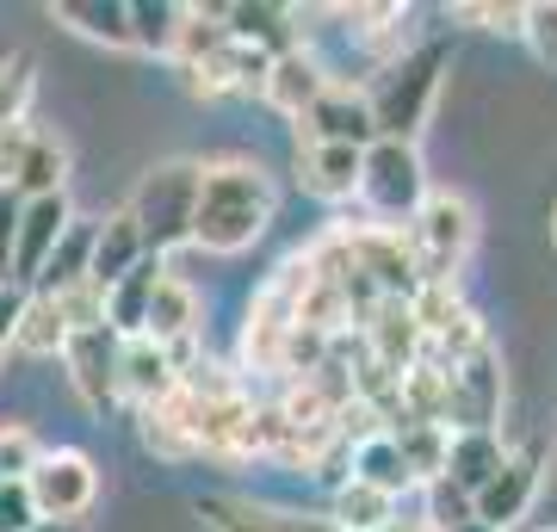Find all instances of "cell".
Returning <instances> with one entry per match:
<instances>
[{
    "mask_svg": "<svg viewBox=\"0 0 557 532\" xmlns=\"http://www.w3.org/2000/svg\"><path fill=\"white\" fill-rule=\"evenodd\" d=\"M267 223H273V180L255 161H199V205H193V242L199 248L242 255L267 236Z\"/></svg>",
    "mask_w": 557,
    "mask_h": 532,
    "instance_id": "6da1fadb",
    "label": "cell"
},
{
    "mask_svg": "<svg viewBox=\"0 0 557 532\" xmlns=\"http://www.w3.org/2000/svg\"><path fill=\"white\" fill-rule=\"evenodd\" d=\"M397 236L409 248L416 285H453L458 267L478 248V211H471V198H458V193H428Z\"/></svg>",
    "mask_w": 557,
    "mask_h": 532,
    "instance_id": "7a4b0ae2",
    "label": "cell"
},
{
    "mask_svg": "<svg viewBox=\"0 0 557 532\" xmlns=\"http://www.w3.org/2000/svg\"><path fill=\"white\" fill-rule=\"evenodd\" d=\"M440 75H446V44H416L409 57H397L391 69H379L372 94H366V112H372V131L391 143H416V131L434 112Z\"/></svg>",
    "mask_w": 557,
    "mask_h": 532,
    "instance_id": "3957f363",
    "label": "cell"
},
{
    "mask_svg": "<svg viewBox=\"0 0 557 532\" xmlns=\"http://www.w3.org/2000/svg\"><path fill=\"white\" fill-rule=\"evenodd\" d=\"M193 205H199V161H161L137 180L131 193V211L124 218L137 223L143 255H174L193 242Z\"/></svg>",
    "mask_w": 557,
    "mask_h": 532,
    "instance_id": "277c9868",
    "label": "cell"
},
{
    "mask_svg": "<svg viewBox=\"0 0 557 532\" xmlns=\"http://www.w3.org/2000/svg\"><path fill=\"white\" fill-rule=\"evenodd\" d=\"M354 198L366 205L372 230H403V223L416 218V205L428 198V174H421L416 143H391V137L372 143L359 156V193Z\"/></svg>",
    "mask_w": 557,
    "mask_h": 532,
    "instance_id": "5b68a950",
    "label": "cell"
},
{
    "mask_svg": "<svg viewBox=\"0 0 557 532\" xmlns=\"http://www.w3.org/2000/svg\"><path fill=\"white\" fill-rule=\"evenodd\" d=\"M298 279H304V260H292V267L255 297L248 329H242V366H248V372H285V341L298 329Z\"/></svg>",
    "mask_w": 557,
    "mask_h": 532,
    "instance_id": "8992f818",
    "label": "cell"
},
{
    "mask_svg": "<svg viewBox=\"0 0 557 532\" xmlns=\"http://www.w3.org/2000/svg\"><path fill=\"white\" fill-rule=\"evenodd\" d=\"M25 495H32V508L38 520H81V514L94 508V495H100V471H94V458L75 453V446H57V453H44L25 477Z\"/></svg>",
    "mask_w": 557,
    "mask_h": 532,
    "instance_id": "52a82bcc",
    "label": "cell"
},
{
    "mask_svg": "<svg viewBox=\"0 0 557 532\" xmlns=\"http://www.w3.org/2000/svg\"><path fill=\"white\" fill-rule=\"evenodd\" d=\"M502 415V359L496 347H478L446 372V428L453 434H496Z\"/></svg>",
    "mask_w": 557,
    "mask_h": 532,
    "instance_id": "ba28073f",
    "label": "cell"
},
{
    "mask_svg": "<svg viewBox=\"0 0 557 532\" xmlns=\"http://www.w3.org/2000/svg\"><path fill=\"white\" fill-rule=\"evenodd\" d=\"M143 341L174 359V372L199 366V292L186 279L161 273L156 297H149V316H143Z\"/></svg>",
    "mask_w": 557,
    "mask_h": 532,
    "instance_id": "9c48e42d",
    "label": "cell"
},
{
    "mask_svg": "<svg viewBox=\"0 0 557 532\" xmlns=\"http://www.w3.org/2000/svg\"><path fill=\"white\" fill-rule=\"evenodd\" d=\"M539 446H520V453L502 458V471L483 483L478 495H471V520L490 532H508L520 520V514L533 508V495H539Z\"/></svg>",
    "mask_w": 557,
    "mask_h": 532,
    "instance_id": "30bf717a",
    "label": "cell"
},
{
    "mask_svg": "<svg viewBox=\"0 0 557 532\" xmlns=\"http://www.w3.org/2000/svg\"><path fill=\"white\" fill-rule=\"evenodd\" d=\"M69 223H75V211H69V193L20 198V242H13V285H20V292H32V279L44 273L50 248L69 236Z\"/></svg>",
    "mask_w": 557,
    "mask_h": 532,
    "instance_id": "8fae6325",
    "label": "cell"
},
{
    "mask_svg": "<svg viewBox=\"0 0 557 532\" xmlns=\"http://www.w3.org/2000/svg\"><path fill=\"white\" fill-rule=\"evenodd\" d=\"M62 366L75 378V391L87 409H112L119 403V335L112 329H81L62 341Z\"/></svg>",
    "mask_w": 557,
    "mask_h": 532,
    "instance_id": "7c38bea8",
    "label": "cell"
},
{
    "mask_svg": "<svg viewBox=\"0 0 557 532\" xmlns=\"http://www.w3.org/2000/svg\"><path fill=\"white\" fill-rule=\"evenodd\" d=\"M298 143H341V149H372L379 131H372V112H366V94L329 81L322 99L298 119Z\"/></svg>",
    "mask_w": 557,
    "mask_h": 532,
    "instance_id": "4fadbf2b",
    "label": "cell"
},
{
    "mask_svg": "<svg viewBox=\"0 0 557 532\" xmlns=\"http://www.w3.org/2000/svg\"><path fill=\"white\" fill-rule=\"evenodd\" d=\"M199 520L211 532H335L317 514H292V508H273V502H248V495H205Z\"/></svg>",
    "mask_w": 557,
    "mask_h": 532,
    "instance_id": "5bb4252c",
    "label": "cell"
},
{
    "mask_svg": "<svg viewBox=\"0 0 557 532\" xmlns=\"http://www.w3.org/2000/svg\"><path fill=\"white\" fill-rule=\"evenodd\" d=\"M322 87H329V69L298 44V50L273 57V69H267V81H260V99L273 106L278 119H304V112L322 99Z\"/></svg>",
    "mask_w": 557,
    "mask_h": 532,
    "instance_id": "9a60e30c",
    "label": "cell"
},
{
    "mask_svg": "<svg viewBox=\"0 0 557 532\" xmlns=\"http://www.w3.org/2000/svg\"><path fill=\"white\" fill-rule=\"evenodd\" d=\"M359 329H366V354L379 359L384 372L403 378L421 359V329H416V316H409V304H403V297H379V304H372V316H366Z\"/></svg>",
    "mask_w": 557,
    "mask_h": 532,
    "instance_id": "2e32d148",
    "label": "cell"
},
{
    "mask_svg": "<svg viewBox=\"0 0 557 532\" xmlns=\"http://www.w3.org/2000/svg\"><path fill=\"white\" fill-rule=\"evenodd\" d=\"M359 156L366 149H341V143H298V186L322 205L359 193Z\"/></svg>",
    "mask_w": 557,
    "mask_h": 532,
    "instance_id": "e0dca14e",
    "label": "cell"
},
{
    "mask_svg": "<svg viewBox=\"0 0 557 532\" xmlns=\"http://www.w3.org/2000/svg\"><path fill=\"white\" fill-rule=\"evenodd\" d=\"M180 372L174 359L149 347V341H119V403H137V409H156L161 396H174Z\"/></svg>",
    "mask_w": 557,
    "mask_h": 532,
    "instance_id": "ac0fdd59",
    "label": "cell"
},
{
    "mask_svg": "<svg viewBox=\"0 0 557 532\" xmlns=\"http://www.w3.org/2000/svg\"><path fill=\"white\" fill-rule=\"evenodd\" d=\"M161 273H168V267H161L156 255H143L119 285H106V329H112L119 341H137L143 335V316H149V297H156Z\"/></svg>",
    "mask_w": 557,
    "mask_h": 532,
    "instance_id": "d6986e66",
    "label": "cell"
},
{
    "mask_svg": "<svg viewBox=\"0 0 557 532\" xmlns=\"http://www.w3.org/2000/svg\"><path fill=\"white\" fill-rule=\"evenodd\" d=\"M143 415V446L156 458H199V440H193V403L186 391L174 384V396H161L156 409H137Z\"/></svg>",
    "mask_w": 557,
    "mask_h": 532,
    "instance_id": "ffe728a7",
    "label": "cell"
},
{
    "mask_svg": "<svg viewBox=\"0 0 557 532\" xmlns=\"http://www.w3.org/2000/svg\"><path fill=\"white\" fill-rule=\"evenodd\" d=\"M143 260V242H137V223L124 218H106L100 230H94V248H87V279H94V285H119L124 273H131V267H137Z\"/></svg>",
    "mask_w": 557,
    "mask_h": 532,
    "instance_id": "44dd1931",
    "label": "cell"
},
{
    "mask_svg": "<svg viewBox=\"0 0 557 532\" xmlns=\"http://www.w3.org/2000/svg\"><path fill=\"white\" fill-rule=\"evenodd\" d=\"M329 527L335 532H391L397 527V495L372 490V483H341L335 490V508H329Z\"/></svg>",
    "mask_w": 557,
    "mask_h": 532,
    "instance_id": "7402d4cb",
    "label": "cell"
},
{
    "mask_svg": "<svg viewBox=\"0 0 557 532\" xmlns=\"http://www.w3.org/2000/svg\"><path fill=\"white\" fill-rule=\"evenodd\" d=\"M502 458H508V446H502L496 434H453L446 440V483H458L465 495H478L490 477L502 471Z\"/></svg>",
    "mask_w": 557,
    "mask_h": 532,
    "instance_id": "603a6c76",
    "label": "cell"
},
{
    "mask_svg": "<svg viewBox=\"0 0 557 532\" xmlns=\"http://www.w3.org/2000/svg\"><path fill=\"white\" fill-rule=\"evenodd\" d=\"M223 32L236 44L267 50V57L298 50V32H292V13H285V7H223Z\"/></svg>",
    "mask_w": 557,
    "mask_h": 532,
    "instance_id": "cb8c5ba5",
    "label": "cell"
},
{
    "mask_svg": "<svg viewBox=\"0 0 557 532\" xmlns=\"http://www.w3.org/2000/svg\"><path fill=\"white\" fill-rule=\"evenodd\" d=\"M354 483H372V490L384 495H403V490H416V477L403 471V453H397V440L384 434V428H372V434H359L354 440Z\"/></svg>",
    "mask_w": 557,
    "mask_h": 532,
    "instance_id": "d4e9b609",
    "label": "cell"
},
{
    "mask_svg": "<svg viewBox=\"0 0 557 532\" xmlns=\"http://www.w3.org/2000/svg\"><path fill=\"white\" fill-rule=\"evenodd\" d=\"M384 434L397 440L403 471L416 477V483H434L446 471V440H453V428H440V421H391Z\"/></svg>",
    "mask_w": 557,
    "mask_h": 532,
    "instance_id": "484cf974",
    "label": "cell"
},
{
    "mask_svg": "<svg viewBox=\"0 0 557 532\" xmlns=\"http://www.w3.org/2000/svg\"><path fill=\"white\" fill-rule=\"evenodd\" d=\"M50 13H57L62 25H75L81 38L106 44V50H131V13L112 7V0H62Z\"/></svg>",
    "mask_w": 557,
    "mask_h": 532,
    "instance_id": "4316f807",
    "label": "cell"
},
{
    "mask_svg": "<svg viewBox=\"0 0 557 532\" xmlns=\"http://www.w3.org/2000/svg\"><path fill=\"white\" fill-rule=\"evenodd\" d=\"M87 248H94V230H87V223H69V236L50 248L44 273L32 279V292L57 297V292H69V285H81V279H87Z\"/></svg>",
    "mask_w": 557,
    "mask_h": 532,
    "instance_id": "83f0119b",
    "label": "cell"
},
{
    "mask_svg": "<svg viewBox=\"0 0 557 532\" xmlns=\"http://www.w3.org/2000/svg\"><path fill=\"white\" fill-rule=\"evenodd\" d=\"M124 13H131V50L174 57V38H180L186 7H174V0H137V7H124Z\"/></svg>",
    "mask_w": 557,
    "mask_h": 532,
    "instance_id": "f1b7e54d",
    "label": "cell"
},
{
    "mask_svg": "<svg viewBox=\"0 0 557 532\" xmlns=\"http://www.w3.org/2000/svg\"><path fill=\"white\" fill-rule=\"evenodd\" d=\"M62 174H69V149L57 137H32L20 161V180H13V198H44V193H62Z\"/></svg>",
    "mask_w": 557,
    "mask_h": 532,
    "instance_id": "f546056e",
    "label": "cell"
},
{
    "mask_svg": "<svg viewBox=\"0 0 557 532\" xmlns=\"http://www.w3.org/2000/svg\"><path fill=\"white\" fill-rule=\"evenodd\" d=\"M62 341H69V329H62L57 304H50V297H38V292H25L13 347H25V354H62Z\"/></svg>",
    "mask_w": 557,
    "mask_h": 532,
    "instance_id": "4dcf8cb0",
    "label": "cell"
},
{
    "mask_svg": "<svg viewBox=\"0 0 557 532\" xmlns=\"http://www.w3.org/2000/svg\"><path fill=\"white\" fill-rule=\"evenodd\" d=\"M32 94H38V57H32V50L0 57V131H7V124H25Z\"/></svg>",
    "mask_w": 557,
    "mask_h": 532,
    "instance_id": "1f68e13d",
    "label": "cell"
},
{
    "mask_svg": "<svg viewBox=\"0 0 557 532\" xmlns=\"http://www.w3.org/2000/svg\"><path fill=\"white\" fill-rule=\"evenodd\" d=\"M50 304H57V316H62L69 335H81V329H106V292L94 285V279H81V285L57 292Z\"/></svg>",
    "mask_w": 557,
    "mask_h": 532,
    "instance_id": "d6a6232c",
    "label": "cell"
},
{
    "mask_svg": "<svg viewBox=\"0 0 557 532\" xmlns=\"http://www.w3.org/2000/svg\"><path fill=\"white\" fill-rule=\"evenodd\" d=\"M38 458H44V446L25 421H0V483H25Z\"/></svg>",
    "mask_w": 557,
    "mask_h": 532,
    "instance_id": "836d02e7",
    "label": "cell"
},
{
    "mask_svg": "<svg viewBox=\"0 0 557 532\" xmlns=\"http://www.w3.org/2000/svg\"><path fill=\"white\" fill-rule=\"evenodd\" d=\"M421 490H428V527L434 532H458L465 520H471V495L458 490V483L434 477V483H421Z\"/></svg>",
    "mask_w": 557,
    "mask_h": 532,
    "instance_id": "e575fe53",
    "label": "cell"
},
{
    "mask_svg": "<svg viewBox=\"0 0 557 532\" xmlns=\"http://www.w3.org/2000/svg\"><path fill=\"white\" fill-rule=\"evenodd\" d=\"M520 38H527V50H533L545 69H557V0H533V7H527Z\"/></svg>",
    "mask_w": 557,
    "mask_h": 532,
    "instance_id": "d590c367",
    "label": "cell"
},
{
    "mask_svg": "<svg viewBox=\"0 0 557 532\" xmlns=\"http://www.w3.org/2000/svg\"><path fill=\"white\" fill-rule=\"evenodd\" d=\"M453 20L478 25V32H502V38H520V20H527V7H496V0H458Z\"/></svg>",
    "mask_w": 557,
    "mask_h": 532,
    "instance_id": "8d00e7d4",
    "label": "cell"
},
{
    "mask_svg": "<svg viewBox=\"0 0 557 532\" xmlns=\"http://www.w3.org/2000/svg\"><path fill=\"white\" fill-rule=\"evenodd\" d=\"M32 137H38L32 119L0 131V193H13V180H20V161H25V149H32Z\"/></svg>",
    "mask_w": 557,
    "mask_h": 532,
    "instance_id": "74e56055",
    "label": "cell"
},
{
    "mask_svg": "<svg viewBox=\"0 0 557 532\" xmlns=\"http://www.w3.org/2000/svg\"><path fill=\"white\" fill-rule=\"evenodd\" d=\"M32 527H38V508H32L25 483H0V532H32Z\"/></svg>",
    "mask_w": 557,
    "mask_h": 532,
    "instance_id": "f35d334b",
    "label": "cell"
},
{
    "mask_svg": "<svg viewBox=\"0 0 557 532\" xmlns=\"http://www.w3.org/2000/svg\"><path fill=\"white\" fill-rule=\"evenodd\" d=\"M13 242H20V198L0 193V285H13Z\"/></svg>",
    "mask_w": 557,
    "mask_h": 532,
    "instance_id": "ab89813d",
    "label": "cell"
},
{
    "mask_svg": "<svg viewBox=\"0 0 557 532\" xmlns=\"http://www.w3.org/2000/svg\"><path fill=\"white\" fill-rule=\"evenodd\" d=\"M20 304H25L20 285H0V354L13 347V329H20Z\"/></svg>",
    "mask_w": 557,
    "mask_h": 532,
    "instance_id": "60d3db41",
    "label": "cell"
},
{
    "mask_svg": "<svg viewBox=\"0 0 557 532\" xmlns=\"http://www.w3.org/2000/svg\"><path fill=\"white\" fill-rule=\"evenodd\" d=\"M32 532H81V520H69V527H62V520H38Z\"/></svg>",
    "mask_w": 557,
    "mask_h": 532,
    "instance_id": "b9f144b4",
    "label": "cell"
},
{
    "mask_svg": "<svg viewBox=\"0 0 557 532\" xmlns=\"http://www.w3.org/2000/svg\"><path fill=\"white\" fill-rule=\"evenodd\" d=\"M458 532H490V527H478V520H465V527H458Z\"/></svg>",
    "mask_w": 557,
    "mask_h": 532,
    "instance_id": "7bdbcfd3",
    "label": "cell"
},
{
    "mask_svg": "<svg viewBox=\"0 0 557 532\" xmlns=\"http://www.w3.org/2000/svg\"><path fill=\"white\" fill-rule=\"evenodd\" d=\"M552 242H557V211H552Z\"/></svg>",
    "mask_w": 557,
    "mask_h": 532,
    "instance_id": "ee69618b",
    "label": "cell"
}]
</instances>
